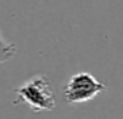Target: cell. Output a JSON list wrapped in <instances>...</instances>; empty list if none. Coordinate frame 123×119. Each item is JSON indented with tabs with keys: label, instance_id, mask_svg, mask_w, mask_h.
I'll return each instance as SVG.
<instances>
[{
	"label": "cell",
	"instance_id": "6da1fadb",
	"mask_svg": "<svg viewBox=\"0 0 123 119\" xmlns=\"http://www.w3.org/2000/svg\"><path fill=\"white\" fill-rule=\"evenodd\" d=\"M16 103H24L33 111H52L56 106L52 86L45 75H38L14 88Z\"/></svg>",
	"mask_w": 123,
	"mask_h": 119
},
{
	"label": "cell",
	"instance_id": "7a4b0ae2",
	"mask_svg": "<svg viewBox=\"0 0 123 119\" xmlns=\"http://www.w3.org/2000/svg\"><path fill=\"white\" fill-rule=\"evenodd\" d=\"M106 90V85L89 72L75 73L64 86V100L68 103H84Z\"/></svg>",
	"mask_w": 123,
	"mask_h": 119
},
{
	"label": "cell",
	"instance_id": "3957f363",
	"mask_svg": "<svg viewBox=\"0 0 123 119\" xmlns=\"http://www.w3.org/2000/svg\"><path fill=\"white\" fill-rule=\"evenodd\" d=\"M16 51H17L16 45L8 42V41L3 37V34L0 33V64L11 60L14 55H16Z\"/></svg>",
	"mask_w": 123,
	"mask_h": 119
}]
</instances>
